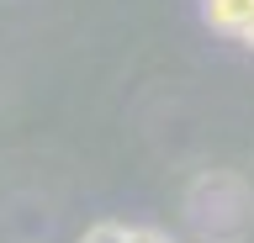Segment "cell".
<instances>
[{"instance_id": "277c9868", "label": "cell", "mask_w": 254, "mask_h": 243, "mask_svg": "<svg viewBox=\"0 0 254 243\" xmlns=\"http://www.w3.org/2000/svg\"><path fill=\"white\" fill-rule=\"evenodd\" d=\"M238 37H244V43H249V48H254V21H249V27H244V32H238Z\"/></svg>"}, {"instance_id": "3957f363", "label": "cell", "mask_w": 254, "mask_h": 243, "mask_svg": "<svg viewBox=\"0 0 254 243\" xmlns=\"http://www.w3.org/2000/svg\"><path fill=\"white\" fill-rule=\"evenodd\" d=\"M127 243H164L154 227H127Z\"/></svg>"}, {"instance_id": "6da1fadb", "label": "cell", "mask_w": 254, "mask_h": 243, "mask_svg": "<svg viewBox=\"0 0 254 243\" xmlns=\"http://www.w3.org/2000/svg\"><path fill=\"white\" fill-rule=\"evenodd\" d=\"M206 21L217 27V32H244L254 21V0H206Z\"/></svg>"}, {"instance_id": "7a4b0ae2", "label": "cell", "mask_w": 254, "mask_h": 243, "mask_svg": "<svg viewBox=\"0 0 254 243\" xmlns=\"http://www.w3.org/2000/svg\"><path fill=\"white\" fill-rule=\"evenodd\" d=\"M79 243H127V227H117V222H95V227H85V238Z\"/></svg>"}]
</instances>
